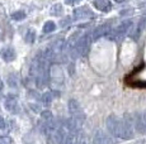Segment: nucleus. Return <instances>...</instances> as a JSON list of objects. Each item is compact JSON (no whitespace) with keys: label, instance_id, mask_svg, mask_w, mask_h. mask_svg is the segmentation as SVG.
I'll use <instances>...</instances> for the list:
<instances>
[{"label":"nucleus","instance_id":"f257e3e1","mask_svg":"<svg viewBox=\"0 0 146 144\" xmlns=\"http://www.w3.org/2000/svg\"><path fill=\"white\" fill-rule=\"evenodd\" d=\"M90 43H92V35L90 34H84L83 37H80L78 39L76 44H75L74 49H72L70 53H71L72 58H76L78 56L80 57H85L88 54L89 49H90Z\"/></svg>","mask_w":146,"mask_h":144},{"label":"nucleus","instance_id":"f03ea898","mask_svg":"<svg viewBox=\"0 0 146 144\" xmlns=\"http://www.w3.org/2000/svg\"><path fill=\"white\" fill-rule=\"evenodd\" d=\"M132 20H125L122 22L121 24H118V27H116L114 29H112L111 32H109V37L112 38V39H118V38H122L123 35H126L128 32H130V29L132 28Z\"/></svg>","mask_w":146,"mask_h":144},{"label":"nucleus","instance_id":"7ed1b4c3","mask_svg":"<svg viewBox=\"0 0 146 144\" xmlns=\"http://www.w3.org/2000/svg\"><path fill=\"white\" fill-rule=\"evenodd\" d=\"M107 129H108V132L114 138H121V135H122V132H121V120H118L114 115H111L107 118Z\"/></svg>","mask_w":146,"mask_h":144},{"label":"nucleus","instance_id":"20e7f679","mask_svg":"<svg viewBox=\"0 0 146 144\" xmlns=\"http://www.w3.org/2000/svg\"><path fill=\"white\" fill-rule=\"evenodd\" d=\"M121 132H122V135L121 138L123 139H128V138L133 137V123L131 116H125L123 120H121Z\"/></svg>","mask_w":146,"mask_h":144},{"label":"nucleus","instance_id":"39448f33","mask_svg":"<svg viewBox=\"0 0 146 144\" xmlns=\"http://www.w3.org/2000/svg\"><path fill=\"white\" fill-rule=\"evenodd\" d=\"M48 77L51 79L53 85H62L64 72L61 70L60 66H57V65L51 66V68H50V71H48Z\"/></svg>","mask_w":146,"mask_h":144},{"label":"nucleus","instance_id":"423d86ee","mask_svg":"<svg viewBox=\"0 0 146 144\" xmlns=\"http://www.w3.org/2000/svg\"><path fill=\"white\" fill-rule=\"evenodd\" d=\"M109 32H111V26H109L108 23H104V24H100V26H98L97 28L93 30V33H92V39L93 41H97L99 39V38L104 37V35L109 34Z\"/></svg>","mask_w":146,"mask_h":144},{"label":"nucleus","instance_id":"0eeeda50","mask_svg":"<svg viewBox=\"0 0 146 144\" xmlns=\"http://www.w3.org/2000/svg\"><path fill=\"white\" fill-rule=\"evenodd\" d=\"M4 105H5V109L9 113H14L15 114L18 111V100H17V98L14 95H8L5 98Z\"/></svg>","mask_w":146,"mask_h":144},{"label":"nucleus","instance_id":"6e6552de","mask_svg":"<svg viewBox=\"0 0 146 144\" xmlns=\"http://www.w3.org/2000/svg\"><path fill=\"white\" fill-rule=\"evenodd\" d=\"M93 15L92 10L86 7H83V8H78V9L74 10V18L75 20H80V19H86L89 16Z\"/></svg>","mask_w":146,"mask_h":144},{"label":"nucleus","instance_id":"1a4fd4ad","mask_svg":"<svg viewBox=\"0 0 146 144\" xmlns=\"http://www.w3.org/2000/svg\"><path fill=\"white\" fill-rule=\"evenodd\" d=\"M93 144H111V140L103 130H97L93 138Z\"/></svg>","mask_w":146,"mask_h":144},{"label":"nucleus","instance_id":"9d476101","mask_svg":"<svg viewBox=\"0 0 146 144\" xmlns=\"http://www.w3.org/2000/svg\"><path fill=\"white\" fill-rule=\"evenodd\" d=\"M0 54H1V58L5 61V62H12V61H14L17 57L15 51H14L12 47H5V48H3L1 52H0Z\"/></svg>","mask_w":146,"mask_h":144},{"label":"nucleus","instance_id":"9b49d317","mask_svg":"<svg viewBox=\"0 0 146 144\" xmlns=\"http://www.w3.org/2000/svg\"><path fill=\"white\" fill-rule=\"evenodd\" d=\"M93 4L100 12H109L112 9V4L109 0H94Z\"/></svg>","mask_w":146,"mask_h":144},{"label":"nucleus","instance_id":"f8f14e48","mask_svg":"<svg viewBox=\"0 0 146 144\" xmlns=\"http://www.w3.org/2000/svg\"><path fill=\"white\" fill-rule=\"evenodd\" d=\"M69 111L71 115H76V114H80L81 113L80 104L75 100V99H70L69 100Z\"/></svg>","mask_w":146,"mask_h":144},{"label":"nucleus","instance_id":"ddd939ff","mask_svg":"<svg viewBox=\"0 0 146 144\" xmlns=\"http://www.w3.org/2000/svg\"><path fill=\"white\" fill-rule=\"evenodd\" d=\"M41 118L43 121H46L47 124H51L53 123V116H52V113L50 110H44V111L41 113Z\"/></svg>","mask_w":146,"mask_h":144},{"label":"nucleus","instance_id":"4468645a","mask_svg":"<svg viewBox=\"0 0 146 144\" xmlns=\"http://www.w3.org/2000/svg\"><path fill=\"white\" fill-rule=\"evenodd\" d=\"M146 28V18H144L141 22H140V24H139V27H137V29L135 30V33H133V38L135 39H137V38L140 37V33L142 32V29H145Z\"/></svg>","mask_w":146,"mask_h":144},{"label":"nucleus","instance_id":"2eb2a0df","mask_svg":"<svg viewBox=\"0 0 146 144\" xmlns=\"http://www.w3.org/2000/svg\"><path fill=\"white\" fill-rule=\"evenodd\" d=\"M55 29H56V24L53 23V22L48 20V22H46V23H44V26H43V33H51Z\"/></svg>","mask_w":146,"mask_h":144},{"label":"nucleus","instance_id":"dca6fc26","mask_svg":"<svg viewBox=\"0 0 146 144\" xmlns=\"http://www.w3.org/2000/svg\"><path fill=\"white\" fill-rule=\"evenodd\" d=\"M76 142H78V144H89L88 137H86V134H85V133H83V132L78 133V139H76Z\"/></svg>","mask_w":146,"mask_h":144},{"label":"nucleus","instance_id":"f3484780","mask_svg":"<svg viewBox=\"0 0 146 144\" xmlns=\"http://www.w3.org/2000/svg\"><path fill=\"white\" fill-rule=\"evenodd\" d=\"M61 13H62V5L58 4V3L51 8V15H60Z\"/></svg>","mask_w":146,"mask_h":144},{"label":"nucleus","instance_id":"a211bd4d","mask_svg":"<svg viewBox=\"0 0 146 144\" xmlns=\"http://www.w3.org/2000/svg\"><path fill=\"white\" fill-rule=\"evenodd\" d=\"M12 18L14 20H23L24 18H26V13L23 12V10H18V12H14L12 14Z\"/></svg>","mask_w":146,"mask_h":144},{"label":"nucleus","instance_id":"6ab92c4d","mask_svg":"<svg viewBox=\"0 0 146 144\" xmlns=\"http://www.w3.org/2000/svg\"><path fill=\"white\" fill-rule=\"evenodd\" d=\"M35 39H36V32L35 30H28L27 32V34H26V41H27V43H31L32 44L33 42H35Z\"/></svg>","mask_w":146,"mask_h":144},{"label":"nucleus","instance_id":"aec40b11","mask_svg":"<svg viewBox=\"0 0 146 144\" xmlns=\"http://www.w3.org/2000/svg\"><path fill=\"white\" fill-rule=\"evenodd\" d=\"M52 101V94L51 92H46L42 95V102H43L44 105H50Z\"/></svg>","mask_w":146,"mask_h":144},{"label":"nucleus","instance_id":"412c9836","mask_svg":"<svg viewBox=\"0 0 146 144\" xmlns=\"http://www.w3.org/2000/svg\"><path fill=\"white\" fill-rule=\"evenodd\" d=\"M0 144H13V139L8 135H3L0 137Z\"/></svg>","mask_w":146,"mask_h":144},{"label":"nucleus","instance_id":"4be33fe9","mask_svg":"<svg viewBox=\"0 0 146 144\" xmlns=\"http://www.w3.org/2000/svg\"><path fill=\"white\" fill-rule=\"evenodd\" d=\"M71 23V18L70 16H66V18H64L62 20H61V27H66V26H69V24Z\"/></svg>","mask_w":146,"mask_h":144},{"label":"nucleus","instance_id":"5701e85b","mask_svg":"<svg viewBox=\"0 0 146 144\" xmlns=\"http://www.w3.org/2000/svg\"><path fill=\"white\" fill-rule=\"evenodd\" d=\"M81 0H65V3L66 4H69V5H74V4H78V3H80Z\"/></svg>","mask_w":146,"mask_h":144},{"label":"nucleus","instance_id":"b1692460","mask_svg":"<svg viewBox=\"0 0 146 144\" xmlns=\"http://www.w3.org/2000/svg\"><path fill=\"white\" fill-rule=\"evenodd\" d=\"M4 128H5V120L1 118V116H0V130L4 129Z\"/></svg>","mask_w":146,"mask_h":144},{"label":"nucleus","instance_id":"393cba45","mask_svg":"<svg viewBox=\"0 0 146 144\" xmlns=\"http://www.w3.org/2000/svg\"><path fill=\"white\" fill-rule=\"evenodd\" d=\"M141 118H142V121H144V123H145V125H146V111L144 113V114H142Z\"/></svg>","mask_w":146,"mask_h":144},{"label":"nucleus","instance_id":"a878e982","mask_svg":"<svg viewBox=\"0 0 146 144\" xmlns=\"http://www.w3.org/2000/svg\"><path fill=\"white\" fill-rule=\"evenodd\" d=\"M117 1H122V0H117Z\"/></svg>","mask_w":146,"mask_h":144}]
</instances>
